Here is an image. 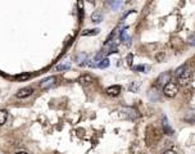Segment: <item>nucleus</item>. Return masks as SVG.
<instances>
[{"label":"nucleus","instance_id":"1","mask_svg":"<svg viewBox=\"0 0 195 154\" xmlns=\"http://www.w3.org/2000/svg\"><path fill=\"white\" fill-rule=\"evenodd\" d=\"M119 117L123 118V119L133 121L139 117V113H137V110L131 107H123L119 109Z\"/></svg>","mask_w":195,"mask_h":154},{"label":"nucleus","instance_id":"2","mask_svg":"<svg viewBox=\"0 0 195 154\" xmlns=\"http://www.w3.org/2000/svg\"><path fill=\"white\" fill-rule=\"evenodd\" d=\"M163 92L167 98H174L178 92V86L173 82H168L163 86Z\"/></svg>","mask_w":195,"mask_h":154},{"label":"nucleus","instance_id":"3","mask_svg":"<svg viewBox=\"0 0 195 154\" xmlns=\"http://www.w3.org/2000/svg\"><path fill=\"white\" fill-rule=\"evenodd\" d=\"M192 80V73L191 71H184L178 74V84L181 86H187V85L191 84Z\"/></svg>","mask_w":195,"mask_h":154},{"label":"nucleus","instance_id":"4","mask_svg":"<svg viewBox=\"0 0 195 154\" xmlns=\"http://www.w3.org/2000/svg\"><path fill=\"white\" fill-rule=\"evenodd\" d=\"M33 89L32 87H23V89L18 90V92L15 94V96L19 98V99H23V98H28L30 95H32Z\"/></svg>","mask_w":195,"mask_h":154},{"label":"nucleus","instance_id":"5","mask_svg":"<svg viewBox=\"0 0 195 154\" xmlns=\"http://www.w3.org/2000/svg\"><path fill=\"white\" fill-rule=\"evenodd\" d=\"M55 81H56V77L50 76V77H48V78H45L44 81H41L40 87L41 89H49V87H51L53 85H55Z\"/></svg>","mask_w":195,"mask_h":154},{"label":"nucleus","instance_id":"6","mask_svg":"<svg viewBox=\"0 0 195 154\" xmlns=\"http://www.w3.org/2000/svg\"><path fill=\"white\" fill-rule=\"evenodd\" d=\"M169 81H171V74L169 73H162L161 76L158 77V80H157V84H158L159 86H164V85L168 84Z\"/></svg>","mask_w":195,"mask_h":154},{"label":"nucleus","instance_id":"7","mask_svg":"<svg viewBox=\"0 0 195 154\" xmlns=\"http://www.w3.org/2000/svg\"><path fill=\"white\" fill-rule=\"evenodd\" d=\"M105 92H107L109 96H117V95H119V92H121V86H118V85L109 86L107 90H105Z\"/></svg>","mask_w":195,"mask_h":154},{"label":"nucleus","instance_id":"8","mask_svg":"<svg viewBox=\"0 0 195 154\" xmlns=\"http://www.w3.org/2000/svg\"><path fill=\"white\" fill-rule=\"evenodd\" d=\"M78 82L81 85H89L92 82V77L90 76V74H82V76L78 78Z\"/></svg>","mask_w":195,"mask_h":154},{"label":"nucleus","instance_id":"9","mask_svg":"<svg viewBox=\"0 0 195 154\" xmlns=\"http://www.w3.org/2000/svg\"><path fill=\"white\" fill-rule=\"evenodd\" d=\"M140 87H141V82L140 81L131 82V84L128 85V90H130L131 92H137L139 90H140Z\"/></svg>","mask_w":195,"mask_h":154},{"label":"nucleus","instance_id":"10","mask_svg":"<svg viewBox=\"0 0 195 154\" xmlns=\"http://www.w3.org/2000/svg\"><path fill=\"white\" fill-rule=\"evenodd\" d=\"M91 21L94 23H100L103 21V14L99 12V10H96V12H94L91 14Z\"/></svg>","mask_w":195,"mask_h":154},{"label":"nucleus","instance_id":"11","mask_svg":"<svg viewBox=\"0 0 195 154\" xmlns=\"http://www.w3.org/2000/svg\"><path fill=\"white\" fill-rule=\"evenodd\" d=\"M74 60L77 62V63L80 64V66H82V64H86V62H87V55L86 54H77L76 55V58H74Z\"/></svg>","mask_w":195,"mask_h":154},{"label":"nucleus","instance_id":"12","mask_svg":"<svg viewBox=\"0 0 195 154\" xmlns=\"http://www.w3.org/2000/svg\"><path fill=\"white\" fill-rule=\"evenodd\" d=\"M109 64H110V62L108 58H103V59H100V60H98V67H99V68H107V67H109Z\"/></svg>","mask_w":195,"mask_h":154},{"label":"nucleus","instance_id":"13","mask_svg":"<svg viewBox=\"0 0 195 154\" xmlns=\"http://www.w3.org/2000/svg\"><path fill=\"white\" fill-rule=\"evenodd\" d=\"M121 40H122L123 42H126V45H130L131 37L127 36V28H125V30L122 31V33H121Z\"/></svg>","mask_w":195,"mask_h":154},{"label":"nucleus","instance_id":"14","mask_svg":"<svg viewBox=\"0 0 195 154\" xmlns=\"http://www.w3.org/2000/svg\"><path fill=\"white\" fill-rule=\"evenodd\" d=\"M100 32L99 28H94V30H85L82 32V36H95Z\"/></svg>","mask_w":195,"mask_h":154},{"label":"nucleus","instance_id":"15","mask_svg":"<svg viewBox=\"0 0 195 154\" xmlns=\"http://www.w3.org/2000/svg\"><path fill=\"white\" fill-rule=\"evenodd\" d=\"M7 118H8V112L4 109H0V126H3L7 122Z\"/></svg>","mask_w":195,"mask_h":154},{"label":"nucleus","instance_id":"16","mask_svg":"<svg viewBox=\"0 0 195 154\" xmlns=\"http://www.w3.org/2000/svg\"><path fill=\"white\" fill-rule=\"evenodd\" d=\"M122 4V3L119 1V0H113L112 3H110V7L113 8V9H118V8H119V5Z\"/></svg>","mask_w":195,"mask_h":154},{"label":"nucleus","instance_id":"17","mask_svg":"<svg viewBox=\"0 0 195 154\" xmlns=\"http://www.w3.org/2000/svg\"><path fill=\"white\" fill-rule=\"evenodd\" d=\"M30 77H31V74L25 73V74H19V76H17V80H19V81H26V80H28Z\"/></svg>","mask_w":195,"mask_h":154},{"label":"nucleus","instance_id":"18","mask_svg":"<svg viewBox=\"0 0 195 154\" xmlns=\"http://www.w3.org/2000/svg\"><path fill=\"white\" fill-rule=\"evenodd\" d=\"M132 69H133V71L144 72V71H146V69H148V67H146V66H135V67H132Z\"/></svg>","mask_w":195,"mask_h":154},{"label":"nucleus","instance_id":"19","mask_svg":"<svg viewBox=\"0 0 195 154\" xmlns=\"http://www.w3.org/2000/svg\"><path fill=\"white\" fill-rule=\"evenodd\" d=\"M69 68V64H59L56 66V71H64V69H68Z\"/></svg>","mask_w":195,"mask_h":154},{"label":"nucleus","instance_id":"20","mask_svg":"<svg viewBox=\"0 0 195 154\" xmlns=\"http://www.w3.org/2000/svg\"><path fill=\"white\" fill-rule=\"evenodd\" d=\"M182 71H185V66L180 67V68H178V69H177V71H176V72H174V73H176V74H177V76H178V74H180V73H181V72H182Z\"/></svg>","mask_w":195,"mask_h":154},{"label":"nucleus","instance_id":"21","mask_svg":"<svg viewBox=\"0 0 195 154\" xmlns=\"http://www.w3.org/2000/svg\"><path fill=\"white\" fill-rule=\"evenodd\" d=\"M163 154H177V153H176L174 150H171V149H169V150H166V151H164Z\"/></svg>","mask_w":195,"mask_h":154},{"label":"nucleus","instance_id":"22","mask_svg":"<svg viewBox=\"0 0 195 154\" xmlns=\"http://www.w3.org/2000/svg\"><path fill=\"white\" fill-rule=\"evenodd\" d=\"M15 154H28V153H26V151H18V153H15Z\"/></svg>","mask_w":195,"mask_h":154}]
</instances>
